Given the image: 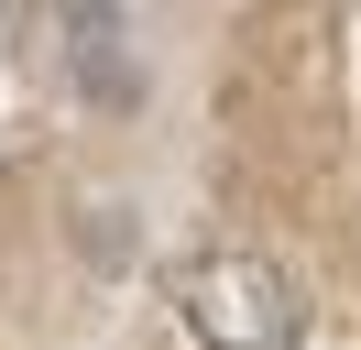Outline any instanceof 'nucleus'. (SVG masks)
Instances as JSON below:
<instances>
[{"mask_svg":"<svg viewBox=\"0 0 361 350\" xmlns=\"http://www.w3.org/2000/svg\"><path fill=\"white\" fill-rule=\"evenodd\" d=\"M176 318L197 350H295L307 339V284L252 241H219L176 274Z\"/></svg>","mask_w":361,"mask_h":350,"instance_id":"obj_1","label":"nucleus"}]
</instances>
